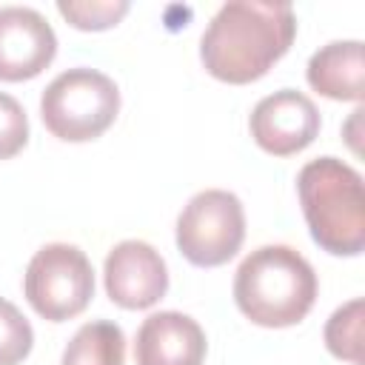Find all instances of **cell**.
Returning <instances> with one entry per match:
<instances>
[{
    "instance_id": "1",
    "label": "cell",
    "mask_w": 365,
    "mask_h": 365,
    "mask_svg": "<svg viewBox=\"0 0 365 365\" xmlns=\"http://www.w3.org/2000/svg\"><path fill=\"white\" fill-rule=\"evenodd\" d=\"M297 14L288 3L234 0L208 23L200 40V57L211 77L222 83L259 80L294 43Z\"/></svg>"
},
{
    "instance_id": "2",
    "label": "cell",
    "mask_w": 365,
    "mask_h": 365,
    "mask_svg": "<svg viewBox=\"0 0 365 365\" xmlns=\"http://www.w3.org/2000/svg\"><path fill=\"white\" fill-rule=\"evenodd\" d=\"M237 308L262 328H288L308 317L317 299L311 262L288 245L251 251L234 277Z\"/></svg>"
},
{
    "instance_id": "3",
    "label": "cell",
    "mask_w": 365,
    "mask_h": 365,
    "mask_svg": "<svg viewBox=\"0 0 365 365\" xmlns=\"http://www.w3.org/2000/svg\"><path fill=\"white\" fill-rule=\"evenodd\" d=\"M299 205L314 242L336 257H356L365 248V194L356 168L336 157L302 165L297 177Z\"/></svg>"
},
{
    "instance_id": "4",
    "label": "cell",
    "mask_w": 365,
    "mask_h": 365,
    "mask_svg": "<svg viewBox=\"0 0 365 365\" xmlns=\"http://www.w3.org/2000/svg\"><path fill=\"white\" fill-rule=\"evenodd\" d=\"M117 111L120 91L114 80L86 66L57 74L40 97V117L46 128L66 143L100 137L114 123Z\"/></svg>"
},
{
    "instance_id": "5",
    "label": "cell",
    "mask_w": 365,
    "mask_h": 365,
    "mask_svg": "<svg viewBox=\"0 0 365 365\" xmlns=\"http://www.w3.org/2000/svg\"><path fill=\"white\" fill-rule=\"evenodd\" d=\"M29 305L48 322H66L86 311L94 297V271L77 245L51 242L43 245L23 277Z\"/></svg>"
},
{
    "instance_id": "6",
    "label": "cell",
    "mask_w": 365,
    "mask_h": 365,
    "mask_svg": "<svg viewBox=\"0 0 365 365\" xmlns=\"http://www.w3.org/2000/svg\"><path fill=\"white\" fill-rule=\"evenodd\" d=\"M245 240V211L237 194L222 188L200 191L177 217V248L200 268L228 262Z\"/></svg>"
},
{
    "instance_id": "7",
    "label": "cell",
    "mask_w": 365,
    "mask_h": 365,
    "mask_svg": "<svg viewBox=\"0 0 365 365\" xmlns=\"http://www.w3.org/2000/svg\"><path fill=\"white\" fill-rule=\"evenodd\" d=\"M251 137L274 157H291L319 134V111L311 97L297 88H279L262 97L251 111Z\"/></svg>"
},
{
    "instance_id": "8",
    "label": "cell",
    "mask_w": 365,
    "mask_h": 365,
    "mask_svg": "<svg viewBox=\"0 0 365 365\" xmlns=\"http://www.w3.org/2000/svg\"><path fill=\"white\" fill-rule=\"evenodd\" d=\"M103 274L111 302L128 311L151 308L168 291V268L160 251H154L143 240L117 242L106 257Z\"/></svg>"
},
{
    "instance_id": "9",
    "label": "cell",
    "mask_w": 365,
    "mask_h": 365,
    "mask_svg": "<svg viewBox=\"0 0 365 365\" xmlns=\"http://www.w3.org/2000/svg\"><path fill=\"white\" fill-rule=\"evenodd\" d=\"M57 54L48 20L26 6L0 9V80L20 83L37 77Z\"/></svg>"
},
{
    "instance_id": "10",
    "label": "cell",
    "mask_w": 365,
    "mask_h": 365,
    "mask_svg": "<svg viewBox=\"0 0 365 365\" xmlns=\"http://www.w3.org/2000/svg\"><path fill=\"white\" fill-rule=\"evenodd\" d=\"M205 331L180 311H160L143 319L134 339L137 365H202Z\"/></svg>"
},
{
    "instance_id": "11",
    "label": "cell",
    "mask_w": 365,
    "mask_h": 365,
    "mask_svg": "<svg viewBox=\"0 0 365 365\" xmlns=\"http://www.w3.org/2000/svg\"><path fill=\"white\" fill-rule=\"evenodd\" d=\"M308 83L331 100L359 103L365 94V60L359 40H336L308 60Z\"/></svg>"
},
{
    "instance_id": "12",
    "label": "cell",
    "mask_w": 365,
    "mask_h": 365,
    "mask_svg": "<svg viewBox=\"0 0 365 365\" xmlns=\"http://www.w3.org/2000/svg\"><path fill=\"white\" fill-rule=\"evenodd\" d=\"M125 336L123 328L108 319L86 322L63 351L60 365H123Z\"/></svg>"
},
{
    "instance_id": "13",
    "label": "cell",
    "mask_w": 365,
    "mask_h": 365,
    "mask_svg": "<svg viewBox=\"0 0 365 365\" xmlns=\"http://www.w3.org/2000/svg\"><path fill=\"white\" fill-rule=\"evenodd\" d=\"M362 308L365 302L356 297L336 308L325 322V345L336 359H348L362 365Z\"/></svg>"
},
{
    "instance_id": "14",
    "label": "cell",
    "mask_w": 365,
    "mask_h": 365,
    "mask_svg": "<svg viewBox=\"0 0 365 365\" xmlns=\"http://www.w3.org/2000/svg\"><path fill=\"white\" fill-rule=\"evenodd\" d=\"M57 11L83 31H103L120 23V17L128 11L125 0H60Z\"/></svg>"
},
{
    "instance_id": "15",
    "label": "cell",
    "mask_w": 365,
    "mask_h": 365,
    "mask_svg": "<svg viewBox=\"0 0 365 365\" xmlns=\"http://www.w3.org/2000/svg\"><path fill=\"white\" fill-rule=\"evenodd\" d=\"M34 345V331L29 319L0 297V365H17L29 356Z\"/></svg>"
},
{
    "instance_id": "16",
    "label": "cell",
    "mask_w": 365,
    "mask_h": 365,
    "mask_svg": "<svg viewBox=\"0 0 365 365\" xmlns=\"http://www.w3.org/2000/svg\"><path fill=\"white\" fill-rule=\"evenodd\" d=\"M26 143H29V117L11 94L0 91V160L14 157Z\"/></svg>"
}]
</instances>
